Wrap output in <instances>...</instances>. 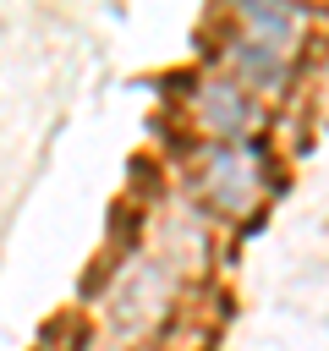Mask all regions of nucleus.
<instances>
[{
	"label": "nucleus",
	"mask_w": 329,
	"mask_h": 351,
	"mask_svg": "<svg viewBox=\"0 0 329 351\" xmlns=\"http://www.w3.org/2000/svg\"><path fill=\"white\" fill-rule=\"evenodd\" d=\"M241 121H247V99H241V88H230V82H214L208 93H203V126H214V132H241Z\"/></svg>",
	"instance_id": "f03ea898"
},
{
	"label": "nucleus",
	"mask_w": 329,
	"mask_h": 351,
	"mask_svg": "<svg viewBox=\"0 0 329 351\" xmlns=\"http://www.w3.org/2000/svg\"><path fill=\"white\" fill-rule=\"evenodd\" d=\"M258 181H263V170H258V154L252 148H214L208 154V170H203V192L225 208V214H241V208H252L258 203Z\"/></svg>",
	"instance_id": "f257e3e1"
},
{
	"label": "nucleus",
	"mask_w": 329,
	"mask_h": 351,
	"mask_svg": "<svg viewBox=\"0 0 329 351\" xmlns=\"http://www.w3.org/2000/svg\"><path fill=\"white\" fill-rule=\"evenodd\" d=\"M247 22L263 27L269 38H291L296 33V11H274V5H247Z\"/></svg>",
	"instance_id": "20e7f679"
},
{
	"label": "nucleus",
	"mask_w": 329,
	"mask_h": 351,
	"mask_svg": "<svg viewBox=\"0 0 329 351\" xmlns=\"http://www.w3.org/2000/svg\"><path fill=\"white\" fill-rule=\"evenodd\" d=\"M236 66L247 71V77H280L285 71V55L274 49V44H263V38H247V44H236Z\"/></svg>",
	"instance_id": "7ed1b4c3"
}]
</instances>
